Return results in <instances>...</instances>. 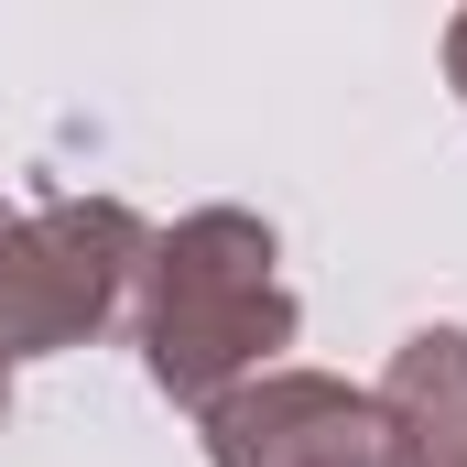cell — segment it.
I'll use <instances>...</instances> for the list:
<instances>
[{
	"mask_svg": "<svg viewBox=\"0 0 467 467\" xmlns=\"http://www.w3.org/2000/svg\"><path fill=\"white\" fill-rule=\"evenodd\" d=\"M272 348H294V294L272 272V229L250 207H196L141 261V369L185 413L261 380Z\"/></svg>",
	"mask_w": 467,
	"mask_h": 467,
	"instance_id": "6da1fadb",
	"label": "cell"
},
{
	"mask_svg": "<svg viewBox=\"0 0 467 467\" xmlns=\"http://www.w3.org/2000/svg\"><path fill=\"white\" fill-rule=\"evenodd\" d=\"M141 261H152V229L119 196H66V207H33V218L11 207V229H0V369L88 348L130 305Z\"/></svg>",
	"mask_w": 467,
	"mask_h": 467,
	"instance_id": "7a4b0ae2",
	"label": "cell"
},
{
	"mask_svg": "<svg viewBox=\"0 0 467 467\" xmlns=\"http://www.w3.org/2000/svg\"><path fill=\"white\" fill-rule=\"evenodd\" d=\"M218 467H402L380 391H348L327 369H261L229 402H207Z\"/></svg>",
	"mask_w": 467,
	"mask_h": 467,
	"instance_id": "3957f363",
	"label": "cell"
},
{
	"mask_svg": "<svg viewBox=\"0 0 467 467\" xmlns=\"http://www.w3.org/2000/svg\"><path fill=\"white\" fill-rule=\"evenodd\" d=\"M402 467H467V327H413L380 369Z\"/></svg>",
	"mask_w": 467,
	"mask_h": 467,
	"instance_id": "277c9868",
	"label": "cell"
},
{
	"mask_svg": "<svg viewBox=\"0 0 467 467\" xmlns=\"http://www.w3.org/2000/svg\"><path fill=\"white\" fill-rule=\"evenodd\" d=\"M446 77H457V99H467V11L446 22Z\"/></svg>",
	"mask_w": 467,
	"mask_h": 467,
	"instance_id": "5b68a950",
	"label": "cell"
}]
</instances>
